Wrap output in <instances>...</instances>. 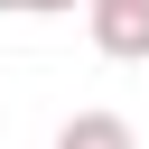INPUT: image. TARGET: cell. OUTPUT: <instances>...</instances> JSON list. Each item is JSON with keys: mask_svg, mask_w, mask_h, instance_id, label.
<instances>
[{"mask_svg": "<svg viewBox=\"0 0 149 149\" xmlns=\"http://www.w3.org/2000/svg\"><path fill=\"white\" fill-rule=\"evenodd\" d=\"M93 9V47L112 65H149V0H84Z\"/></svg>", "mask_w": 149, "mask_h": 149, "instance_id": "obj_1", "label": "cell"}, {"mask_svg": "<svg viewBox=\"0 0 149 149\" xmlns=\"http://www.w3.org/2000/svg\"><path fill=\"white\" fill-rule=\"evenodd\" d=\"M56 149H140V140H130L121 112H74V121L56 130Z\"/></svg>", "mask_w": 149, "mask_h": 149, "instance_id": "obj_2", "label": "cell"}, {"mask_svg": "<svg viewBox=\"0 0 149 149\" xmlns=\"http://www.w3.org/2000/svg\"><path fill=\"white\" fill-rule=\"evenodd\" d=\"M9 19H47V9H74V0H0Z\"/></svg>", "mask_w": 149, "mask_h": 149, "instance_id": "obj_3", "label": "cell"}]
</instances>
